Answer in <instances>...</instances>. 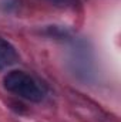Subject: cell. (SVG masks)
<instances>
[{
    "instance_id": "cell-3",
    "label": "cell",
    "mask_w": 121,
    "mask_h": 122,
    "mask_svg": "<svg viewBox=\"0 0 121 122\" xmlns=\"http://www.w3.org/2000/svg\"><path fill=\"white\" fill-rule=\"evenodd\" d=\"M46 1L60 9H74L80 4V0H46Z\"/></svg>"
},
{
    "instance_id": "cell-2",
    "label": "cell",
    "mask_w": 121,
    "mask_h": 122,
    "mask_svg": "<svg viewBox=\"0 0 121 122\" xmlns=\"http://www.w3.org/2000/svg\"><path fill=\"white\" fill-rule=\"evenodd\" d=\"M19 61V54L16 48L4 38L0 37V70L11 67Z\"/></svg>"
},
{
    "instance_id": "cell-1",
    "label": "cell",
    "mask_w": 121,
    "mask_h": 122,
    "mask_svg": "<svg viewBox=\"0 0 121 122\" xmlns=\"http://www.w3.org/2000/svg\"><path fill=\"white\" fill-rule=\"evenodd\" d=\"M3 84L7 91L13 92L31 102H40L44 97V92L38 85V82L30 74L24 71L14 70V71L7 72L3 80Z\"/></svg>"
}]
</instances>
